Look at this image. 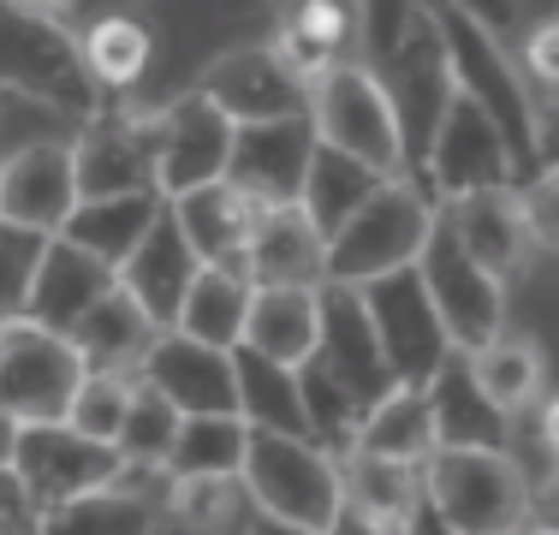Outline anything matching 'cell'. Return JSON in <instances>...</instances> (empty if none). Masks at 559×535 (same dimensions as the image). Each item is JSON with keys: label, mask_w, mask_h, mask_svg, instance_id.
I'll list each match as a JSON object with an SVG mask.
<instances>
[{"label": "cell", "mask_w": 559, "mask_h": 535, "mask_svg": "<svg viewBox=\"0 0 559 535\" xmlns=\"http://www.w3.org/2000/svg\"><path fill=\"white\" fill-rule=\"evenodd\" d=\"M245 352L298 374L322 352V286H257L245 321Z\"/></svg>", "instance_id": "cell-22"}, {"label": "cell", "mask_w": 559, "mask_h": 535, "mask_svg": "<svg viewBox=\"0 0 559 535\" xmlns=\"http://www.w3.org/2000/svg\"><path fill=\"white\" fill-rule=\"evenodd\" d=\"M471 364V381L488 393V405L506 411V417H518V411H530L542 399V381H548V364H542V345L524 340V333H500L495 345H483L476 357H464Z\"/></svg>", "instance_id": "cell-34"}, {"label": "cell", "mask_w": 559, "mask_h": 535, "mask_svg": "<svg viewBox=\"0 0 559 535\" xmlns=\"http://www.w3.org/2000/svg\"><path fill=\"white\" fill-rule=\"evenodd\" d=\"M357 298H364L369 328H376L381 357H388L399 387H429L435 374L459 357L447 340V328H441V316H435V304H429V292H423L417 268L369 280V286H357Z\"/></svg>", "instance_id": "cell-8"}, {"label": "cell", "mask_w": 559, "mask_h": 535, "mask_svg": "<svg viewBox=\"0 0 559 535\" xmlns=\"http://www.w3.org/2000/svg\"><path fill=\"white\" fill-rule=\"evenodd\" d=\"M423 393H429L441 452H506L512 447V417L488 405V393L471 381V364H464V357H452Z\"/></svg>", "instance_id": "cell-23"}, {"label": "cell", "mask_w": 559, "mask_h": 535, "mask_svg": "<svg viewBox=\"0 0 559 535\" xmlns=\"http://www.w3.org/2000/svg\"><path fill=\"white\" fill-rule=\"evenodd\" d=\"M155 150H162V114H108L102 107L72 138L78 203L155 191Z\"/></svg>", "instance_id": "cell-11"}, {"label": "cell", "mask_w": 559, "mask_h": 535, "mask_svg": "<svg viewBox=\"0 0 559 535\" xmlns=\"http://www.w3.org/2000/svg\"><path fill=\"white\" fill-rule=\"evenodd\" d=\"M162 488H143V482H114V488L78 494V500L43 512V535H162Z\"/></svg>", "instance_id": "cell-27"}, {"label": "cell", "mask_w": 559, "mask_h": 535, "mask_svg": "<svg viewBox=\"0 0 559 535\" xmlns=\"http://www.w3.org/2000/svg\"><path fill=\"white\" fill-rule=\"evenodd\" d=\"M530 482L512 452H435L423 464V494L441 506L459 535H518L530 530Z\"/></svg>", "instance_id": "cell-6"}, {"label": "cell", "mask_w": 559, "mask_h": 535, "mask_svg": "<svg viewBox=\"0 0 559 535\" xmlns=\"http://www.w3.org/2000/svg\"><path fill=\"white\" fill-rule=\"evenodd\" d=\"M435 221H441V203L423 191V179L399 173V179H388L334 238H328L322 286H352L357 292V286H369V280H388V274L417 268Z\"/></svg>", "instance_id": "cell-3"}, {"label": "cell", "mask_w": 559, "mask_h": 535, "mask_svg": "<svg viewBox=\"0 0 559 535\" xmlns=\"http://www.w3.org/2000/svg\"><path fill=\"white\" fill-rule=\"evenodd\" d=\"M316 364H328V374H334L364 411L381 405L399 387L388 357H381L376 328H369L364 298H357L352 286H322V352H316Z\"/></svg>", "instance_id": "cell-19"}, {"label": "cell", "mask_w": 559, "mask_h": 535, "mask_svg": "<svg viewBox=\"0 0 559 535\" xmlns=\"http://www.w3.org/2000/svg\"><path fill=\"white\" fill-rule=\"evenodd\" d=\"M197 274H203V262H197V250L185 245L173 209H162V221L150 226V238L131 250V262L119 268L114 280H119V292H126V298L138 304L143 316H150L155 333H173L179 304H185V292H191Z\"/></svg>", "instance_id": "cell-20"}, {"label": "cell", "mask_w": 559, "mask_h": 535, "mask_svg": "<svg viewBox=\"0 0 559 535\" xmlns=\"http://www.w3.org/2000/svg\"><path fill=\"white\" fill-rule=\"evenodd\" d=\"M399 535H459L441 518V506L429 500V494H417V500H411V512H405V524H399Z\"/></svg>", "instance_id": "cell-45"}, {"label": "cell", "mask_w": 559, "mask_h": 535, "mask_svg": "<svg viewBox=\"0 0 559 535\" xmlns=\"http://www.w3.org/2000/svg\"><path fill=\"white\" fill-rule=\"evenodd\" d=\"M0 167H7V155H0Z\"/></svg>", "instance_id": "cell-53"}, {"label": "cell", "mask_w": 559, "mask_h": 535, "mask_svg": "<svg viewBox=\"0 0 559 535\" xmlns=\"http://www.w3.org/2000/svg\"><path fill=\"white\" fill-rule=\"evenodd\" d=\"M250 298H257V280L245 274V262L203 268L191 280V292H185L173 333L209 345V352H238L245 345V321H250Z\"/></svg>", "instance_id": "cell-26"}, {"label": "cell", "mask_w": 559, "mask_h": 535, "mask_svg": "<svg viewBox=\"0 0 559 535\" xmlns=\"http://www.w3.org/2000/svg\"><path fill=\"white\" fill-rule=\"evenodd\" d=\"M245 452H250L245 417H185L162 464V482H238Z\"/></svg>", "instance_id": "cell-32"}, {"label": "cell", "mask_w": 559, "mask_h": 535, "mask_svg": "<svg viewBox=\"0 0 559 535\" xmlns=\"http://www.w3.org/2000/svg\"><path fill=\"white\" fill-rule=\"evenodd\" d=\"M310 126L316 143L334 155L364 160L381 179L405 173V138H399V114L381 90V78L364 60H340L310 84Z\"/></svg>", "instance_id": "cell-5"}, {"label": "cell", "mask_w": 559, "mask_h": 535, "mask_svg": "<svg viewBox=\"0 0 559 535\" xmlns=\"http://www.w3.org/2000/svg\"><path fill=\"white\" fill-rule=\"evenodd\" d=\"M530 524L559 535V471L542 482V488H530Z\"/></svg>", "instance_id": "cell-47"}, {"label": "cell", "mask_w": 559, "mask_h": 535, "mask_svg": "<svg viewBox=\"0 0 559 535\" xmlns=\"http://www.w3.org/2000/svg\"><path fill=\"white\" fill-rule=\"evenodd\" d=\"M12 471L24 476V488L36 494L43 512L78 500V494H96L126 482V459L102 440H84L66 423H24L19 440H12Z\"/></svg>", "instance_id": "cell-12"}, {"label": "cell", "mask_w": 559, "mask_h": 535, "mask_svg": "<svg viewBox=\"0 0 559 535\" xmlns=\"http://www.w3.org/2000/svg\"><path fill=\"white\" fill-rule=\"evenodd\" d=\"M84 381V357L72 340L43 333L31 321H7L0 328V411L12 423H66L72 393Z\"/></svg>", "instance_id": "cell-9"}, {"label": "cell", "mask_w": 559, "mask_h": 535, "mask_svg": "<svg viewBox=\"0 0 559 535\" xmlns=\"http://www.w3.org/2000/svg\"><path fill=\"white\" fill-rule=\"evenodd\" d=\"M452 238H459V250L471 257L483 274H495L500 286L512 274H524L530 250H536V226H530V203L518 185H500V191H476L464 197V203L441 209Z\"/></svg>", "instance_id": "cell-18"}, {"label": "cell", "mask_w": 559, "mask_h": 535, "mask_svg": "<svg viewBox=\"0 0 559 535\" xmlns=\"http://www.w3.org/2000/svg\"><path fill=\"white\" fill-rule=\"evenodd\" d=\"M298 399H304V428L310 440L328 452V459H345L357 447V423H364V405L328 374V364H304L298 369Z\"/></svg>", "instance_id": "cell-37"}, {"label": "cell", "mask_w": 559, "mask_h": 535, "mask_svg": "<svg viewBox=\"0 0 559 535\" xmlns=\"http://www.w3.org/2000/svg\"><path fill=\"white\" fill-rule=\"evenodd\" d=\"M233 387H238V417L250 423V435H292V440H310L304 428V399H298V374L269 364V357L233 352Z\"/></svg>", "instance_id": "cell-30"}, {"label": "cell", "mask_w": 559, "mask_h": 535, "mask_svg": "<svg viewBox=\"0 0 559 535\" xmlns=\"http://www.w3.org/2000/svg\"><path fill=\"white\" fill-rule=\"evenodd\" d=\"M12 440H19V423L0 411V464H12Z\"/></svg>", "instance_id": "cell-51"}, {"label": "cell", "mask_w": 559, "mask_h": 535, "mask_svg": "<svg viewBox=\"0 0 559 535\" xmlns=\"http://www.w3.org/2000/svg\"><path fill=\"white\" fill-rule=\"evenodd\" d=\"M233 138H238V126L226 114H215L197 90L162 107V150H155V191H162V203H179L191 191L221 185L226 160H233Z\"/></svg>", "instance_id": "cell-13"}, {"label": "cell", "mask_w": 559, "mask_h": 535, "mask_svg": "<svg viewBox=\"0 0 559 535\" xmlns=\"http://www.w3.org/2000/svg\"><path fill=\"white\" fill-rule=\"evenodd\" d=\"M524 203H530L536 245H554V250H559V167H548L536 185H524Z\"/></svg>", "instance_id": "cell-44"}, {"label": "cell", "mask_w": 559, "mask_h": 535, "mask_svg": "<svg viewBox=\"0 0 559 535\" xmlns=\"http://www.w3.org/2000/svg\"><path fill=\"white\" fill-rule=\"evenodd\" d=\"M131 393H138V374H119V369H84L72 393V411H66V428H78L84 440H102L114 447L119 428H126Z\"/></svg>", "instance_id": "cell-39"}, {"label": "cell", "mask_w": 559, "mask_h": 535, "mask_svg": "<svg viewBox=\"0 0 559 535\" xmlns=\"http://www.w3.org/2000/svg\"><path fill=\"white\" fill-rule=\"evenodd\" d=\"M78 214V167L66 138H36L7 155L0 167V221L36 238H60V226Z\"/></svg>", "instance_id": "cell-14"}, {"label": "cell", "mask_w": 559, "mask_h": 535, "mask_svg": "<svg viewBox=\"0 0 559 535\" xmlns=\"http://www.w3.org/2000/svg\"><path fill=\"white\" fill-rule=\"evenodd\" d=\"M518 535H548V530H536V524H530V530H518Z\"/></svg>", "instance_id": "cell-52"}, {"label": "cell", "mask_w": 559, "mask_h": 535, "mask_svg": "<svg viewBox=\"0 0 559 535\" xmlns=\"http://www.w3.org/2000/svg\"><path fill=\"white\" fill-rule=\"evenodd\" d=\"M167 209H173L185 245L197 250V262H203V268H233V262H245L250 233H257V221L269 214L262 203H250L245 191H233L226 179L209 185V191L179 197V203H167Z\"/></svg>", "instance_id": "cell-24"}, {"label": "cell", "mask_w": 559, "mask_h": 535, "mask_svg": "<svg viewBox=\"0 0 559 535\" xmlns=\"http://www.w3.org/2000/svg\"><path fill=\"white\" fill-rule=\"evenodd\" d=\"M316 155V126L304 119H269V126H238L233 160H226V185L245 191L262 209H292L304 191V173Z\"/></svg>", "instance_id": "cell-15"}, {"label": "cell", "mask_w": 559, "mask_h": 535, "mask_svg": "<svg viewBox=\"0 0 559 535\" xmlns=\"http://www.w3.org/2000/svg\"><path fill=\"white\" fill-rule=\"evenodd\" d=\"M162 191H138V197H108V203H78V214L60 226L66 245H78L84 257H96L102 268H126L131 250L150 238V226L162 221Z\"/></svg>", "instance_id": "cell-28"}, {"label": "cell", "mask_w": 559, "mask_h": 535, "mask_svg": "<svg viewBox=\"0 0 559 535\" xmlns=\"http://www.w3.org/2000/svg\"><path fill=\"white\" fill-rule=\"evenodd\" d=\"M417 280L429 292V304H435V316H441V328H447L459 357H476L483 345H495L506 333V286L459 250L447 214L435 221L429 245L417 257Z\"/></svg>", "instance_id": "cell-7"}, {"label": "cell", "mask_w": 559, "mask_h": 535, "mask_svg": "<svg viewBox=\"0 0 559 535\" xmlns=\"http://www.w3.org/2000/svg\"><path fill=\"white\" fill-rule=\"evenodd\" d=\"M536 155L542 173L559 167V102H536Z\"/></svg>", "instance_id": "cell-46"}, {"label": "cell", "mask_w": 559, "mask_h": 535, "mask_svg": "<svg viewBox=\"0 0 559 535\" xmlns=\"http://www.w3.org/2000/svg\"><path fill=\"white\" fill-rule=\"evenodd\" d=\"M542 447L554 452V471H559V393L542 405Z\"/></svg>", "instance_id": "cell-48"}, {"label": "cell", "mask_w": 559, "mask_h": 535, "mask_svg": "<svg viewBox=\"0 0 559 535\" xmlns=\"http://www.w3.org/2000/svg\"><path fill=\"white\" fill-rule=\"evenodd\" d=\"M286 24H298L304 36H316L328 54H340L345 60V48H352V36H357V12L352 7H328V0H310V7H298Z\"/></svg>", "instance_id": "cell-41"}, {"label": "cell", "mask_w": 559, "mask_h": 535, "mask_svg": "<svg viewBox=\"0 0 559 535\" xmlns=\"http://www.w3.org/2000/svg\"><path fill=\"white\" fill-rule=\"evenodd\" d=\"M155 345V328L126 292H108L84 321L72 328V352L84 357V369H119V374H138L143 352Z\"/></svg>", "instance_id": "cell-33"}, {"label": "cell", "mask_w": 559, "mask_h": 535, "mask_svg": "<svg viewBox=\"0 0 559 535\" xmlns=\"http://www.w3.org/2000/svg\"><path fill=\"white\" fill-rule=\"evenodd\" d=\"M138 381L162 393L179 417H238L233 352H209L185 333H155V345L138 364Z\"/></svg>", "instance_id": "cell-17"}, {"label": "cell", "mask_w": 559, "mask_h": 535, "mask_svg": "<svg viewBox=\"0 0 559 535\" xmlns=\"http://www.w3.org/2000/svg\"><path fill=\"white\" fill-rule=\"evenodd\" d=\"M417 179H423V191H429L435 203L452 209V203H464V197H476V191L518 185V173H512V155H506L495 119L452 90V102H447L441 126H435V143H429V155H423Z\"/></svg>", "instance_id": "cell-10"}, {"label": "cell", "mask_w": 559, "mask_h": 535, "mask_svg": "<svg viewBox=\"0 0 559 535\" xmlns=\"http://www.w3.org/2000/svg\"><path fill=\"white\" fill-rule=\"evenodd\" d=\"M119 286L114 268H102L96 257H84L78 245L66 238H48L43 245V262H36V280H31V304H24V321L43 333H60L72 340V328L96 310L102 298Z\"/></svg>", "instance_id": "cell-21"}, {"label": "cell", "mask_w": 559, "mask_h": 535, "mask_svg": "<svg viewBox=\"0 0 559 535\" xmlns=\"http://www.w3.org/2000/svg\"><path fill=\"white\" fill-rule=\"evenodd\" d=\"M84 66L90 78H96V90H131L143 72H150V24L131 19V12H108V19H96L84 31Z\"/></svg>", "instance_id": "cell-36"}, {"label": "cell", "mask_w": 559, "mask_h": 535, "mask_svg": "<svg viewBox=\"0 0 559 535\" xmlns=\"http://www.w3.org/2000/svg\"><path fill=\"white\" fill-rule=\"evenodd\" d=\"M0 535H43V506L12 464H0Z\"/></svg>", "instance_id": "cell-43"}, {"label": "cell", "mask_w": 559, "mask_h": 535, "mask_svg": "<svg viewBox=\"0 0 559 535\" xmlns=\"http://www.w3.org/2000/svg\"><path fill=\"white\" fill-rule=\"evenodd\" d=\"M435 24H441L452 90L495 119L506 155H512L518 191H524V179L536 185L542 179V155H536V90L524 84L518 60L495 43V31L483 24V12H471V7H435Z\"/></svg>", "instance_id": "cell-1"}, {"label": "cell", "mask_w": 559, "mask_h": 535, "mask_svg": "<svg viewBox=\"0 0 559 535\" xmlns=\"http://www.w3.org/2000/svg\"><path fill=\"white\" fill-rule=\"evenodd\" d=\"M322 268H328V245L304 209H269L250 233V250H245V274L257 286H322Z\"/></svg>", "instance_id": "cell-25"}, {"label": "cell", "mask_w": 559, "mask_h": 535, "mask_svg": "<svg viewBox=\"0 0 559 535\" xmlns=\"http://www.w3.org/2000/svg\"><path fill=\"white\" fill-rule=\"evenodd\" d=\"M215 114H226L233 126H269V119H304L310 114V90L274 60L269 48H233L197 84Z\"/></svg>", "instance_id": "cell-16"}, {"label": "cell", "mask_w": 559, "mask_h": 535, "mask_svg": "<svg viewBox=\"0 0 559 535\" xmlns=\"http://www.w3.org/2000/svg\"><path fill=\"white\" fill-rule=\"evenodd\" d=\"M43 245H48V238L19 233V226L0 221V328H7V321H24V304H31V280H36V262H43Z\"/></svg>", "instance_id": "cell-40"}, {"label": "cell", "mask_w": 559, "mask_h": 535, "mask_svg": "<svg viewBox=\"0 0 559 535\" xmlns=\"http://www.w3.org/2000/svg\"><path fill=\"white\" fill-rule=\"evenodd\" d=\"M245 535H310V530H292V524H274V518L250 512V524H245Z\"/></svg>", "instance_id": "cell-50"}, {"label": "cell", "mask_w": 559, "mask_h": 535, "mask_svg": "<svg viewBox=\"0 0 559 535\" xmlns=\"http://www.w3.org/2000/svg\"><path fill=\"white\" fill-rule=\"evenodd\" d=\"M328 535H399V530H381V524H369V518H357V512H340Z\"/></svg>", "instance_id": "cell-49"}, {"label": "cell", "mask_w": 559, "mask_h": 535, "mask_svg": "<svg viewBox=\"0 0 559 535\" xmlns=\"http://www.w3.org/2000/svg\"><path fill=\"white\" fill-rule=\"evenodd\" d=\"M381 185H388V179H381V173H369L364 160L334 155V150H322V143H316L310 173H304V191H298V209H304V221H310L316 233H322V245H328V238H334L340 226L381 191Z\"/></svg>", "instance_id": "cell-31"}, {"label": "cell", "mask_w": 559, "mask_h": 535, "mask_svg": "<svg viewBox=\"0 0 559 535\" xmlns=\"http://www.w3.org/2000/svg\"><path fill=\"white\" fill-rule=\"evenodd\" d=\"M238 488H245L250 512L310 535H328L334 518L345 512L340 459H328L316 440H292V435H250Z\"/></svg>", "instance_id": "cell-4"}, {"label": "cell", "mask_w": 559, "mask_h": 535, "mask_svg": "<svg viewBox=\"0 0 559 535\" xmlns=\"http://www.w3.org/2000/svg\"><path fill=\"white\" fill-rule=\"evenodd\" d=\"M340 488H345V512L369 518L381 530H399L411 512V500L423 494V471L411 464H388V459H364V452H345L340 459Z\"/></svg>", "instance_id": "cell-35"}, {"label": "cell", "mask_w": 559, "mask_h": 535, "mask_svg": "<svg viewBox=\"0 0 559 535\" xmlns=\"http://www.w3.org/2000/svg\"><path fill=\"white\" fill-rule=\"evenodd\" d=\"M179 411L167 405L162 393H150V387L138 381V393H131V411H126V428H119L114 452L126 459V476H162L173 440H179Z\"/></svg>", "instance_id": "cell-38"}, {"label": "cell", "mask_w": 559, "mask_h": 535, "mask_svg": "<svg viewBox=\"0 0 559 535\" xmlns=\"http://www.w3.org/2000/svg\"><path fill=\"white\" fill-rule=\"evenodd\" d=\"M0 90L55 107L78 126L102 114V90L78 36L60 24V7H0Z\"/></svg>", "instance_id": "cell-2"}, {"label": "cell", "mask_w": 559, "mask_h": 535, "mask_svg": "<svg viewBox=\"0 0 559 535\" xmlns=\"http://www.w3.org/2000/svg\"><path fill=\"white\" fill-rule=\"evenodd\" d=\"M364 459H388V464H411V471H423V464L441 452V440H435V411H429V393L423 387H393L381 405L364 411V423H357V447Z\"/></svg>", "instance_id": "cell-29"}, {"label": "cell", "mask_w": 559, "mask_h": 535, "mask_svg": "<svg viewBox=\"0 0 559 535\" xmlns=\"http://www.w3.org/2000/svg\"><path fill=\"white\" fill-rule=\"evenodd\" d=\"M524 84L530 90H542L548 102H559V19H548V24H536L530 31V43H524Z\"/></svg>", "instance_id": "cell-42"}]
</instances>
